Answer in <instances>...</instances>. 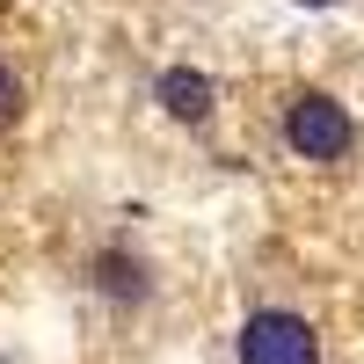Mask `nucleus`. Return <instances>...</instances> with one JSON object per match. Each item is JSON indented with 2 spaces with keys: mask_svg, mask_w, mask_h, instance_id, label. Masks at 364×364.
Segmentation results:
<instances>
[{
  "mask_svg": "<svg viewBox=\"0 0 364 364\" xmlns=\"http://www.w3.org/2000/svg\"><path fill=\"white\" fill-rule=\"evenodd\" d=\"M154 102L175 117V124H204V117L219 109V87H211V73H197V66H168V73H154Z\"/></svg>",
  "mask_w": 364,
  "mask_h": 364,
  "instance_id": "obj_4",
  "label": "nucleus"
},
{
  "mask_svg": "<svg viewBox=\"0 0 364 364\" xmlns=\"http://www.w3.org/2000/svg\"><path fill=\"white\" fill-rule=\"evenodd\" d=\"M291 8H336V0H291Z\"/></svg>",
  "mask_w": 364,
  "mask_h": 364,
  "instance_id": "obj_6",
  "label": "nucleus"
},
{
  "mask_svg": "<svg viewBox=\"0 0 364 364\" xmlns=\"http://www.w3.org/2000/svg\"><path fill=\"white\" fill-rule=\"evenodd\" d=\"M284 146L299 161H343L350 146H357V124H350V109L336 95H321V87H306V95H291L284 102Z\"/></svg>",
  "mask_w": 364,
  "mask_h": 364,
  "instance_id": "obj_2",
  "label": "nucleus"
},
{
  "mask_svg": "<svg viewBox=\"0 0 364 364\" xmlns=\"http://www.w3.org/2000/svg\"><path fill=\"white\" fill-rule=\"evenodd\" d=\"M233 357L240 364H321V336L291 306H255L233 336Z\"/></svg>",
  "mask_w": 364,
  "mask_h": 364,
  "instance_id": "obj_1",
  "label": "nucleus"
},
{
  "mask_svg": "<svg viewBox=\"0 0 364 364\" xmlns=\"http://www.w3.org/2000/svg\"><path fill=\"white\" fill-rule=\"evenodd\" d=\"M22 102H29V87H22V73L0 58V132L8 124H22Z\"/></svg>",
  "mask_w": 364,
  "mask_h": 364,
  "instance_id": "obj_5",
  "label": "nucleus"
},
{
  "mask_svg": "<svg viewBox=\"0 0 364 364\" xmlns=\"http://www.w3.org/2000/svg\"><path fill=\"white\" fill-rule=\"evenodd\" d=\"M0 364H8V357H0Z\"/></svg>",
  "mask_w": 364,
  "mask_h": 364,
  "instance_id": "obj_7",
  "label": "nucleus"
},
{
  "mask_svg": "<svg viewBox=\"0 0 364 364\" xmlns=\"http://www.w3.org/2000/svg\"><path fill=\"white\" fill-rule=\"evenodd\" d=\"M87 291L109 299V306H146V299H154V269L132 248H95L87 255Z\"/></svg>",
  "mask_w": 364,
  "mask_h": 364,
  "instance_id": "obj_3",
  "label": "nucleus"
}]
</instances>
